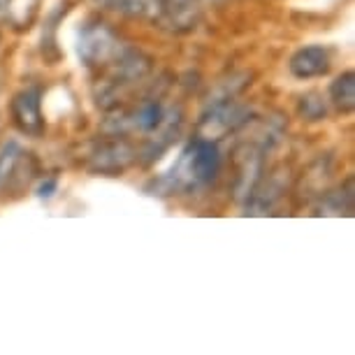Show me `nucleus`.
Masks as SVG:
<instances>
[{
  "label": "nucleus",
  "instance_id": "obj_1",
  "mask_svg": "<svg viewBox=\"0 0 355 355\" xmlns=\"http://www.w3.org/2000/svg\"><path fill=\"white\" fill-rule=\"evenodd\" d=\"M218 170H220L218 146L211 139L200 137L184 151L177 170H174V179L184 186H202L214 182Z\"/></svg>",
  "mask_w": 355,
  "mask_h": 355
},
{
  "label": "nucleus",
  "instance_id": "obj_2",
  "mask_svg": "<svg viewBox=\"0 0 355 355\" xmlns=\"http://www.w3.org/2000/svg\"><path fill=\"white\" fill-rule=\"evenodd\" d=\"M121 53V42L105 24L91 26L82 33L79 40V56L86 65H103L110 63Z\"/></svg>",
  "mask_w": 355,
  "mask_h": 355
},
{
  "label": "nucleus",
  "instance_id": "obj_3",
  "mask_svg": "<svg viewBox=\"0 0 355 355\" xmlns=\"http://www.w3.org/2000/svg\"><path fill=\"white\" fill-rule=\"evenodd\" d=\"M246 123V110L234 105L232 100H220V103L209 105V114H205L202 123H200V132L202 139H220L225 132L239 128Z\"/></svg>",
  "mask_w": 355,
  "mask_h": 355
},
{
  "label": "nucleus",
  "instance_id": "obj_4",
  "mask_svg": "<svg viewBox=\"0 0 355 355\" xmlns=\"http://www.w3.org/2000/svg\"><path fill=\"white\" fill-rule=\"evenodd\" d=\"M12 116L19 130L26 135H40L44 130L42 119V91L37 86H28L21 93H17L12 100Z\"/></svg>",
  "mask_w": 355,
  "mask_h": 355
},
{
  "label": "nucleus",
  "instance_id": "obj_5",
  "mask_svg": "<svg viewBox=\"0 0 355 355\" xmlns=\"http://www.w3.org/2000/svg\"><path fill=\"white\" fill-rule=\"evenodd\" d=\"M121 125L128 130L142 132V135H167L172 128V114L165 110L160 100H149L139 110H135L130 116L121 119Z\"/></svg>",
  "mask_w": 355,
  "mask_h": 355
},
{
  "label": "nucleus",
  "instance_id": "obj_6",
  "mask_svg": "<svg viewBox=\"0 0 355 355\" xmlns=\"http://www.w3.org/2000/svg\"><path fill=\"white\" fill-rule=\"evenodd\" d=\"M288 68H291L293 77H297V79L323 77V75H327V70H330V53H327L325 46H320V44L302 46L300 51L293 53Z\"/></svg>",
  "mask_w": 355,
  "mask_h": 355
},
{
  "label": "nucleus",
  "instance_id": "obj_7",
  "mask_svg": "<svg viewBox=\"0 0 355 355\" xmlns=\"http://www.w3.org/2000/svg\"><path fill=\"white\" fill-rule=\"evenodd\" d=\"M330 100L339 112H353L355 107V75L353 72H344L330 84Z\"/></svg>",
  "mask_w": 355,
  "mask_h": 355
},
{
  "label": "nucleus",
  "instance_id": "obj_8",
  "mask_svg": "<svg viewBox=\"0 0 355 355\" xmlns=\"http://www.w3.org/2000/svg\"><path fill=\"white\" fill-rule=\"evenodd\" d=\"M130 158H132V151L125 144H110V146H105V149H100L93 160H96L98 170L116 172V170H123V167L130 163Z\"/></svg>",
  "mask_w": 355,
  "mask_h": 355
},
{
  "label": "nucleus",
  "instance_id": "obj_9",
  "mask_svg": "<svg viewBox=\"0 0 355 355\" xmlns=\"http://www.w3.org/2000/svg\"><path fill=\"white\" fill-rule=\"evenodd\" d=\"M112 10L121 12L125 17H158V12L163 10L158 5V0H107Z\"/></svg>",
  "mask_w": 355,
  "mask_h": 355
},
{
  "label": "nucleus",
  "instance_id": "obj_10",
  "mask_svg": "<svg viewBox=\"0 0 355 355\" xmlns=\"http://www.w3.org/2000/svg\"><path fill=\"white\" fill-rule=\"evenodd\" d=\"M19 156H21V149H19L17 142H8L3 146V151H0V182H5L15 172Z\"/></svg>",
  "mask_w": 355,
  "mask_h": 355
},
{
  "label": "nucleus",
  "instance_id": "obj_11",
  "mask_svg": "<svg viewBox=\"0 0 355 355\" xmlns=\"http://www.w3.org/2000/svg\"><path fill=\"white\" fill-rule=\"evenodd\" d=\"M300 114L306 119V121H320L325 116V105L323 100H318L316 93H309L300 100Z\"/></svg>",
  "mask_w": 355,
  "mask_h": 355
},
{
  "label": "nucleus",
  "instance_id": "obj_12",
  "mask_svg": "<svg viewBox=\"0 0 355 355\" xmlns=\"http://www.w3.org/2000/svg\"><path fill=\"white\" fill-rule=\"evenodd\" d=\"M191 5H193V0H163V10L174 12L177 17L191 15Z\"/></svg>",
  "mask_w": 355,
  "mask_h": 355
},
{
  "label": "nucleus",
  "instance_id": "obj_13",
  "mask_svg": "<svg viewBox=\"0 0 355 355\" xmlns=\"http://www.w3.org/2000/svg\"><path fill=\"white\" fill-rule=\"evenodd\" d=\"M53 191H56V179H49V182H44L42 186H40L37 196H40V198H51V196H53Z\"/></svg>",
  "mask_w": 355,
  "mask_h": 355
},
{
  "label": "nucleus",
  "instance_id": "obj_14",
  "mask_svg": "<svg viewBox=\"0 0 355 355\" xmlns=\"http://www.w3.org/2000/svg\"><path fill=\"white\" fill-rule=\"evenodd\" d=\"M12 3H15V0H0V17L8 15L10 8H12Z\"/></svg>",
  "mask_w": 355,
  "mask_h": 355
}]
</instances>
